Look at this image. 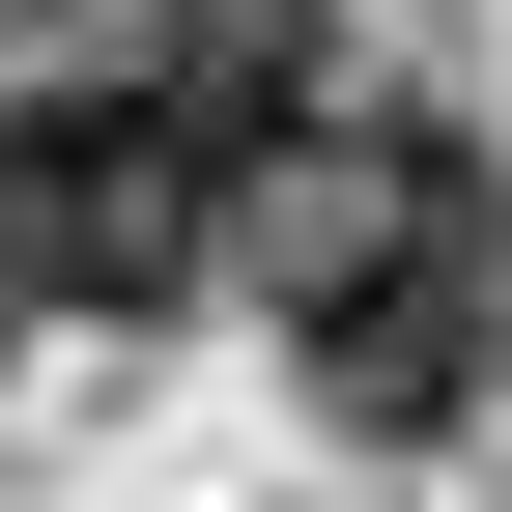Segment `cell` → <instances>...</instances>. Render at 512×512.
Returning a JSON list of instances; mask_svg holds the SVG:
<instances>
[{"instance_id": "1", "label": "cell", "mask_w": 512, "mask_h": 512, "mask_svg": "<svg viewBox=\"0 0 512 512\" xmlns=\"http://www.w3.org/2000/svg\"><path fill=\"white\" fill-rule=\"evenodd\" d=\"M285 342H313L342 427H456V399H484V171H456V143H370V200L313 228Z\"/></svg>"}, {"instance_id": "2", "label": "cell", "mask_w": 512, "mask_h": 512, "mask_svg": "<svg viewBox=\"0 0 512 512\" xmlns=\"http://www.w3.org/2000/svg\"><path fill=\"white\" fill-rule=\"evenodd\" d=\"M200 228H228V171L171 143V86H29V114H0V285H29V313L200 285Z\"/></svg>"}, {"instance_id": "3", "label": "cell", "mask_w": 512, "mask_h": 512, "mask_svg": "<svg viewBox=\"0 0 512 512\" xmlns=\"http://www.w3.org/2000/svg\"><path fill=\"white\" fill-rule=\"evenodd\" d=\"M143 86H171V143H200L228 200H256V171H313V143H342V57H313L285 0H200V29H171Z\"/></svg>"}, {"instance_id": "4", "label": "cell", "mask_w": 512, "mask_h": 512, "mask_svg": "<svg viewBox=\"0 0 512 512\" xmlns=\"http://www.w3.org/2000/svg\"><path fill=\"white\" fill-rule=\"evenodd\" d=\"M0 313H29V285H0Z\"/></svg>"}]
</instances>
